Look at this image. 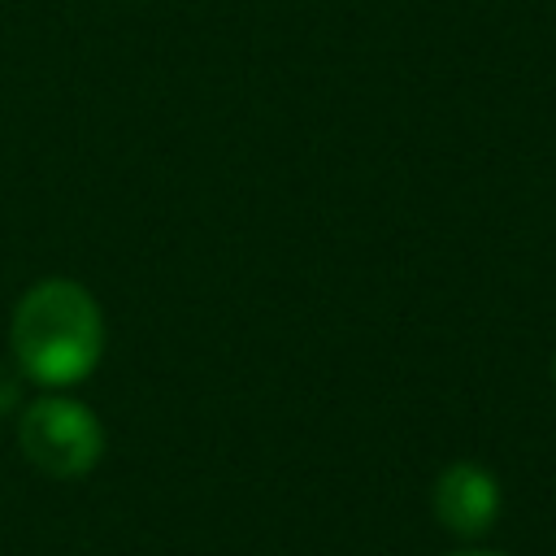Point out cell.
<instances>
[{
    "label": "cell",
    "mask_w": 556,
    "mask_h": 556,
    "mask_svg": "<svg viewBox=\"0 0 556 556\" xmlns=\"http://www.w3.org/2000/svg\"><path fill=\"white\" fill-rule=\"evenodd\" d=\"M9 352L17 374L48 391L83 382L104 356V313L96 295L74 278L35 282L13 304Z\"/></svg>",
    "instance_id": "1"
},
{
    "label": "cell",
    "mask_w": 556,
    "mask_h": 556,
    "mask_svg": "<svg viewBox=\"0 0 556 556\" xmlns=\"http://www.w3.org/2000/svg\"><path fill=\"white\" fill-rule=\"evenodd\" d=\"M17 447L48 478H83L104 456V426L83 400L48 391L22 408Z\"/></svg>",
    "instance_id": "2"
},
{
    "label": "cell",
    "mask_w": 556,
    "mask_h": 556,
    "mask_svg": "<svg viewBox=\"0 0 556 556\" xmlns=\"http://www.w3.org/2000/svg\"><path fill=\"white\" fill-rule=\"evenodd\" d=\"M430 508H434V517L447 534L478 539L500 517V482H495L491 469H482L473 460H456L434 478Z\"/></svg>",
    "instance_id": "3"
},
{
    "label": "cell",
    "mask_w": 556,
    "mask_h": 556,
    "mask_svg": "<svg viewBox=\"0 0 556 556\" xmlns=\"http://www.w3.org/2000/svg\"><path fill=\"white\" fill-rule=\"evenodd\" d=\"M17 404H22V374H17V365L0 361V417L13 413Z\"/></svg>",
    "instance_id": "4"
},
{
    "label": "cell",
    "mask_w": 556,
    "mask_h": 556,
    "mask_svg": "<svg viewBox=\"0 0 556 556\" xmlns=\"http://www.w3.org/2000/svg\"><path fill=\"white\" fill-rule=\"evenodd\" d=\"M456 556H500V552H456Z\"/></svg>",
    "instance_id": "5"
},
{
    "label": "cell",
    "mask_w": 556,
    "mask_h": 556,
    "mask_svg": "<svg viewBox=\"0 0 556 556\" xmlns=\"http://www.w3.org/2000/svg\"><path fill=\"white\" fill-rule=\"evenodd\" d=\"M552 378H556V356H552Z\"/></svg>",
    "instance_id": "6"
}]
</instances>
